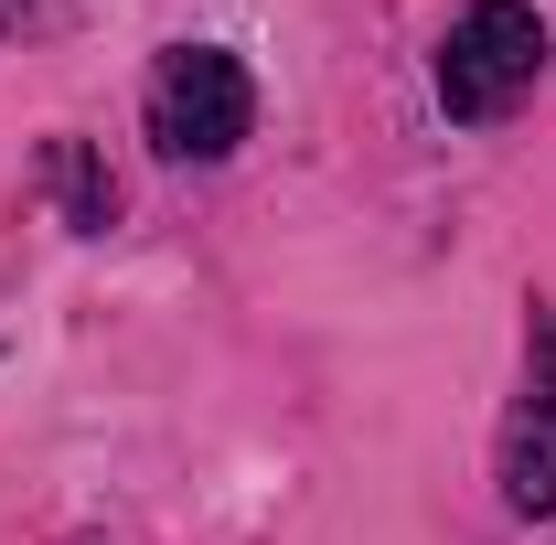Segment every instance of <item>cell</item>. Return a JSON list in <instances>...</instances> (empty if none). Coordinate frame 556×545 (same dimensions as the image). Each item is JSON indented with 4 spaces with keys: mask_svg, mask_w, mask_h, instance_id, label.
<instances>
[{
    "mask_svg": "<svg viewBox=\"0 0 556 545\" xmlns=\"http://www.w3.org/2000/svg\"><path fill=\"white\" fill-rule=\"evenodd\" d=\"M503 503L514 514H556V310L546 300L525 321V396L503 417Z\"/></svg>",
    "mask_w": 556,
    "mask_h": 545,
    "instance_id": "obj_3",
    "label": "cell"
},
{
    "mask_svg": "<svg viewBox=\"0 0 556 545\" xmlns=\"http://www.w3.org/2000/svg\"><path fill=\"white\" fill-rule=\"evenodd\" d=\"M33 22H65V0H0V33H33Z\"/></svg>",
    "mask_w": 556,
    "mask_h": 545,
    "instance_id": "obj_5",
    "label": "cell"
},
{
    "mask_svg": "<svg viewBox=\"0 0 556 545\" xmlns=\"http://www.w3.org/2000/svg\"><path fill=\"white\" fill-rule=\"evenodd\" d=\"M257 129V86L225 43H172L150 65V139L161 161H225L236 139Z\"/></svg>",
    "mask_w": 556,
    "mask_h": 545,
    "instance_id": "obj_2",
    "label": "cell"
},
{
    "mask_svg": "<svg viewBox=\"0 0 556 545\" xmlns=\"http://www.w3.org/2000/svg\"><path fill=\"white\" fill-rule=\"evenodd\" d=\"M535 75H546V22L525 0H471L450 22V43H439V107L482 129V118L535 97Z\"/></svg>",
    "mask_w": 556,
    "mask_h": 545,
    "instance_id": "obj_1",
    "label": "cell"
},
{
    "mask_svg": "<svg viewBox=\"0 0 556 545\" xmlns=\"http://www.w3.org/2000/svg\"><path fill=\"white\" fill-rule=\"evenodd\" d=\"M54 193H65V225H75V236H108L118 182L97 172V150H86V139H54Z\"/></svg>",
    "mask_w": 556,
    "mask_h": 545,
    "instance_id": "obj_4",
    "label": "cell"
}]
</instances>
